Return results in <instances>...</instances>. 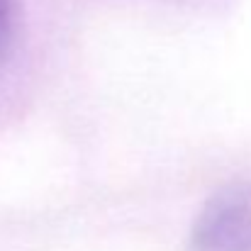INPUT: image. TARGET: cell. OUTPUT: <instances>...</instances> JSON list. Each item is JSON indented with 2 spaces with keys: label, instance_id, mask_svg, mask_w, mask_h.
Instances as JSON below:
<instances>
[{
  "label": "cell",
  "instance_id": "obj_1",
  "mask_svg": "<svg viewBox=\"0 0 251 251\" xmlns=\"http://www.w3.org/2000/svg\"><path fill=\"white\" fill-rule=\"evenodd\" d=\"M193 251H251V183L217 190L190 232Z\"/></svg>",
  "mask_w": 251,
  "mask_h": 251
},
{
  "label": "cell",
  "instance_id": "obj_2",
  "mask_svg": "<svg viewBox=\"0 0 251 251\" xmlns=\"http://www.w3.org/2000/svg\"><path fill=\"white\" fill-rule=\"evenodd\" d=\"M7 29H10V0H0V49L7 39Z\"/></svg>",
  "mask_w": 251,
  "mask_h": 251
}]
</instances>
